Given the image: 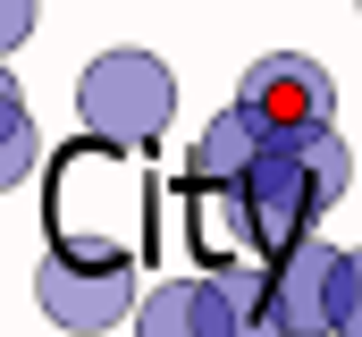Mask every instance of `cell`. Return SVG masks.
<instances>
[{
  "label": "cell",
  "instance_id": "cell-3",
  "mask_svg": "<svg viewBox=\"0 0 362 337\" xmlns=\"http://www.w3.org/2000/svg\"><path fill=\"white\" fill-rule=\"evenodd\" d=\"M270 304L286 337H354V312H362V253H337L320 236L286 245L270 261Z\"/></svg>",
  "mask_w": 362,
  "mask_h": 337
},
{
  "label": "cell",
  "instance_id": "cell-7",
  "mask_svg": "<svg viewBox=\"0 0 362 337\" xmlns=\"http://www.w3.org/2000/svg\"><path fill=\"white\" fill-rule=\"evenodd\" d=\"M270 152V135L253 127V110L236 101V110H219L202 135H194V161H185V185H236L245 168Z\"/></svg>",
  "mask_w": 362,
  "mask_h": 337
},
{
  "label": "cell",
  "instance_id": "cell-2",
  "mask_svg": "<svg viewBox=\"0 0 362 337\" xmlns=\"http://www.w3.org/2000/svg\"><path fill=\"white\" fill-rule=\"evenodd\" d=\"M135 337H286L270 304V261L253 253H228L211 278H177V287H152Z\"/></svg>",
  "mask_w": 362,
  "mask_h": 337
},
{
  "label": "cell",
  "instance_id": "cell-5",
  "mask_svg": "<svg viewBox=\"0 0 362 337\" xmlns=\"http://www.w3.org/2000/svg\"><path fill=\"white\" fill-rule=\"evenodd\" d=\"M127 295H135V270L118 245H59L34 270V304L76 337H101L127 321Z\"/></svg>",
  "mask_w": 362,
  "mask_h": 337
},
{
  "label": "cell",
  "instance_id": "cell-1",
  "mask_svg": "<svg viewBox=\"0 0 362 337\" xmlns=\"http://www.w3.org/2000/svg\"><path fill=\"white\" fill-rule=\"evenodd\" d=\"M346 185H354V152L337 144V127H320L303 144H270L236 185H202V194H211V211L228 228V253L278 261L286 245L312 236V219L329 202H346Z\"/></svg>",
  "mask_w": 362,
  "mask_h": 337
},
{
  "label": "cell",
  "instance_id": "cell-8",
  "mask_svg": "<svg viewBox=\"0 0 362 337\" xmlns=\"http://www.w3.org/2000/svg\"><path fill=\"white\" fill-rule=\"evenodd\" d=\"M34 168V118H25V101H17V84L0 76V194L17 185Z\"/></svg>",
  "mask_w": 362,
  "mask_h": 337
},
{
  "label": "cell",
  "instance_id": "cell-4",
  "mask_svg": "<svg viewBox=\"0 0 362 337\" xmlns=\"http://www.w3.org/2000/svg\"><path fill=\"white\" fill-rule=\"evenodd\" d=\"M76 110L101 144H152L169 118H177V84L152 51H101L76 84Z\"/></svg>",
  "mask_w": 362,
  "mask_h": 337
},
{
  "label": "cell",
  "instance_id": "cell-9",
  "mask_svg": "<svg viewBox=\"0 0 362 337\" xmlns=\"http://www.w3.org/2000/svg\"><path fill=\"white\" fill-rule=\"evenodd\" d=\"M34 34V0H0V51H17Z\"/></svg>",
  "mask_w": 362,
  "mask_h": 337
},
{
  "label": "cell",
  "instance_id": "cell-6",
  "mask_svg": "<svg viewBox=\"0 0 362 337\" xmlns=\"http://www.w3.org/2000/svg\"><path fill=\"white\" fill-rule=\"evenodd\" d=\"M236 101L253 110V127H262L270 144H303V135L337 127V84H329L320 59H303V51H270V59H253L245 84H236Z\"/></svg>",
  "mask_w": 362,
  "mask_h": 337
}]
</instances>
